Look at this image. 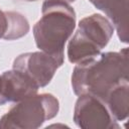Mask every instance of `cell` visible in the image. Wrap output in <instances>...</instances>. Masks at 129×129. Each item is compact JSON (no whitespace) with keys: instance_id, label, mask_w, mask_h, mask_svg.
Returning <instances> with one entry per match:
<instances>
[{"instance_id":"obj_1","label":"cell","mask_w":129,"mask_h":129,"mask_svg":"<svg viewBox=\"0 0 129 129\" xmlns=\"http://www.w3.org/2000/svg\"><path fill=\"white\" fill-rule=\"evenodd\" d=\"M128 72V48L124 47L76 63L71 84L77 96L89 94L104 101L114 86L129 80Z\"/></svg>"},{"instance_id":"obj_2","label":"cell","mask_w":129,"mask_h":129,"mask_svg":"<svg viewBox=\"0 0 129 129\" xmlns=\"http://www.w3.org/2000/svg\"><path fill=\"white\" fill-rule=\"evenodd\" d=\"M41 17L33 26V37L39 50L64 61V45L76 28V12L63 0H44Z\"/></svg>"},{"instance_id":"obj_3","label":"cell","mask_w":129,"mask_h":129,"mask_svg":"<svg viewBox=\"0 0 129 129\" xmlns=\"http://www.w3.org/2000/svg\"><path fill=\"white\" fill-rule=\"evenodd\" d=\"M114 30L110 20L101 14L95 13L81 19L68 43L67 54L70 62L79 63L99 55L109 43Z\"/></svg>"},{"instance_id":"obj_4","label":"cell","mask_w":129,"mask_h":129,"mask_svg":"<svg viewBox=\"0 0 129 129\" xmlns=\"http://www.w3.org/2000/svg\"><path fill=\"white\" fill-rule=\"evenodd\" d=\"M59 110V102L49 93L34 94L16 102L0 118V128L36 129L54 118Z\"/></svg>"},{"instance_id":"obj_5","label":"cell","mask_w":129,"mask_h":129,"mask_svg":"<svg viewBox=\"0 0 129 129\" xmlns=\"http://www.w3.org/2000/svg\"><path fill=\"white\" fill-rule=\"evenodd\" d=\"M74 122L79 128L83 129L120 128L105 102L89 94L79 96L74 109Z\"/></svg>"},{"instance_id":"obj_6","label":"cell","mask_w":129,"mask_h":129,"mask_svg":"<svg viewBox=\"0 0 129 129\" xmlns=\"http://www.w3.org/2000/svg\"><path fill=\"white\" fill-rule=\"evenodd\" d=\"M63 64L55 56L42 50L24 52L13 60V69L24 73L38 88L47 86L54 77L57 69Z\"/></svg>"},{"instance_id":"obj_7","label":"cell","mask_w":129,"mask_h":129,"mask_svg":"<svg viewBox=\"0 0 129 129\" xmlns=\"http://www.w3.org/2000/svg\"><path fill=\"white\" fill-rule=\"evenodd\" d=\"M36 84L24 73L12 69L0 75V97L2 105L16 103L38 91Z\"/></svg>"},{"instance_id":"obj_8","label":"cell","mask_w":129,"mask_h":129,"mask_svg":"<svg viewBox=\"0 0 129 129\" xmlns=\"http://www.w3.org/2000/svg\"><path fill=\"white\" fill-rule=\"evenodd\" d=\"M103 11L117 31L121 42L128 43V0H89Z\"/></svg>"},{"instance_id":"obj_9","label":"cell","mask_w":129,"mask_h":129,"mask_svg":"<svg viewBox=\"0 0 129 129\" xmlns=\"http://www.w3.org/2000/svg\"><path fill=\"white\" fill-rule=\"evenodd\" d=\"M104 102L117 122L125 121L129 113V80L114 86L107 94Z\"/></svg>"},{"instance_id":"obj_10","label":"cell","mask_w":129,"mask_h":129,"mask_svg":"<svg viewBox=\"0 0 129 129\" xmlns=\"http://www.w3.org/2000/svg\"><path fill=\"white\" fill-rule=\"evenodd\" d=\"M7 18V29L3 36L5 40H14L25 36L29 31L27 18L17 11H5Z\"/></svg>"},{"instance_id":"obj_11","label":"cell","mask_w":129,"mask_h":129,"mask_svg":"<svg viewBox=\"0 0 129 129\" xmlns=\"http://www.w3.org/2000/svg\"><path fill=\"white\" fill-rule=\"evenodd\" d=\"M7 29V18L5 15V11L0 8V39L3 38Z\"/></svg>"},{"instance_id":"obj_12","label":"cell","mask_w":129,"mask_h":129,"mask_svg":"<svg viewBox=\"0 0 129 129\" xmlns=\"http://www.w3.org/2000/svg\"><path fill=\"white\" fill-rule=\"evenodd\" d=\"M22 1H26V2H32V1H37V0H22ZM63 1H67V2H69V3H72V2H74L75 0H63Z\"/></svg>"},{"instance_id":"obj_13","label":"cell","mask_w":129,"mask_h":129,"mask_svg":"<svg viewBox=\"0 0 129 129\" xmlns=\"http://www.w3.org/2000/svg\"><path fill=\"white\" fill-rule=\"evenodd\" d=\"M0 106H2V101H1V97H0Z\"/></svg>"}]
</instances>
